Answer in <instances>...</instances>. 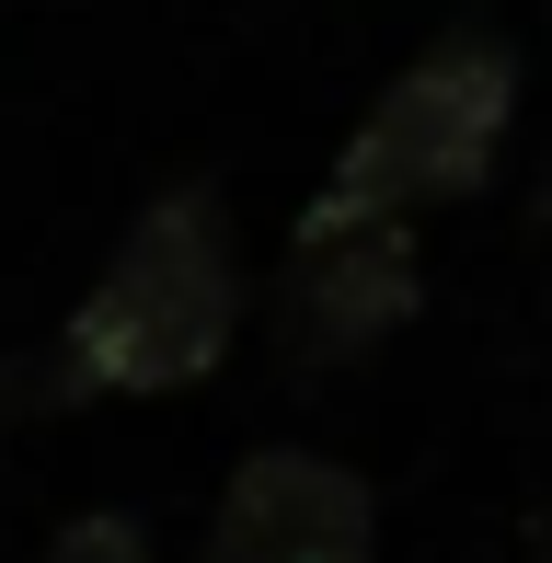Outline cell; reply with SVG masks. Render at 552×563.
<instances>
[{"label": "cell", "instance_id": "obj_1", "mask_svg": "<svg viewBox=\"0 0 552 563\" xmlns=\"http://www.w3.org/2000/svg\"><path fill=\"white\" fill-rule=\"evenodd\" d=\"M242 322V265H231V208L208 185H162L115 230L104 276L81 288L58 334V391H173L231 356Z\"/></svg>", "mask_w": 552, "mask_h": 563}, {"label": "cell", "instance_id": "obj_4", "mask_svg": "<svg viewBox=\"0 0 552 563\" xmlns=\"http://www.w3.org/2000/svg\"><path fill=\"white\" fill-rule=\"evenodd\" d=\"M415 299H426L415 219H299L288 288H276V322H288L299 356H357L368 334H391Z\"/></svg>", "mask_w": 552, "mask_h": 563}, {"label": "cell", "instance_id": "obj_5", "mask_svg": "<svg viewBox=\"0 0 552 563\" xmlns=\"http://www.w3.org/2000/svg\"><path fill=\"white\" fill-rule=\"evenodd\" d=\"M46 563H150V529L128 518V506H81V518L46 541Z\"/></svg>", "mask_w": 552, "mask_h": 563}, {"label": "cell", "instance_id": "obj_3", "mask_svg": "<svg viewBox=\"0 0 552 563\" xmlns=\"http://www.w3.org/2000/svg\"><path fill=\"white\" fill-rule=\"evenodd\" d=\"M208 563H380V495L322 449H254L219 483Z\"/></svg>", "mask_w": 552, "mask_h": 563}, {"label": "cell", "instance_id": "obj_2", "mask_svg": "<svg viewBox=\"0 0 552 563\" xmlns=\"http://www.w3.org/2000/svg\"><path fill=\"white\" fill-rule=\"evenodd\" d=\"M507 104H518V46L484 35V23L438 35L357 115V139L334 150V173H322V196L299 219H415L438 196H472L495 139H507Z\"/></svg>", "mask_w": 552, "mask_h": 563}]
</instances>
